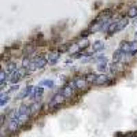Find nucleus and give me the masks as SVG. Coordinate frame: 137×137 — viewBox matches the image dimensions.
Segmentation results:
<instances>
[{
  "mask_svg": "<svg viewBox=\"0 0 137 137\" xmlns=\"http://www.w3.org/2000/svg\"><path fill=\"white\" fill-rule=\"evenodd\" d=\"M118 22V21H117ZM117 22H111L108 26V34H112L114 32H117Z\"/></svg>",
  "mask_w": 137,
  "mask_h": 137,
  "instance_id": "19",
  "label": "nucleus"
},
{
  "mask_svg": "<svg viewBox=\"0 0 137 137\" xmlns=\"http://www.w3.org/2000/svg\"><path fill=\"white\" fill-rule=\"evenodd\" d=\"M37 110H40V104H38V103H33V104L30 106V112H32V114H34Z\"/></svg>",
  "mask_w": 137,
  "mask_h": 137,
  "instance_id": "21",
  "label": "nucleus"
},
{
  "mask_svg": "<svg viewBox=\"0 0 137 137\" xmlns=\"http://www.w3.org/2000/svg\"><path fill=\"white\" fill-rule=\"evenodd\" d=\"M26 76V67H21V68H15L14 71L10 73V81L12 82V84H17L19 80H22L23 77Z\"/></svg>",
  "mask_w": 137,
  "mask_h": 137,
  "instance_id": "1",
  "label": "nucleus"
},
{
  "mask_svg": "<svg viewBox=\"0 0 137 137\" xmlns=\"http://www.w3.org/2000/svg\"><path fill=\"white\" fill-rule=\"evenodd\" d=\"M99 60H100V63H99V70L100 71H103V70H106L107 68V60H106V58H99Z\"/></svg>",
  "mask_w": 137,
  "mask_h": 137,
  "instance_id": "14",
  "label": "nucleus"
},
{
  "mask_svg": "<svg viewBox=\"0 0 137 137\" xmlns=\"http://www.w3.org/2000/svg\"><path fill=\"white\" fill-rule=\"evenodd\" d=\"M76 82H70V84H67L65 88L62 89V93L63 96L66 97V99H68V97H71L73 95H74V91H76Z\"/></svg>",
  "mask_w": 137,
  "mask_h": 137,
  "instance_id": "4",
  "label": "nucleus"
},
{
  "mask_svg": "<svg viewBox=\"0 0 137 137\" xmlns=\"http://www.w3.org/2000/svg\"><path fill=\"white\" fill-rule=\"evenodd\" d=\"M30 114H32V112H30V107L23 104V106L19 107V110L17 111V117H15V118H18L19 122L22 124V122H25L29 117H30Z\"/></svg>",
  "mask_w": 137,
  "mask_h": 137,
  "instance_id": "2",
  "label": "nucleus"
},
{
  "mask_svg": "<svg viewBox=\"0 0 137 137\" xmlns=\"http://www.w3.org/2000/svg\"><path fill=\"white\" fill-rule=\"evenodd\" d=\"M128 17L129 18H134L137 17V7H130L129 11H128Z\"/></svg>",
  "mask_w": 137,
  "mask_h": 137,
  "instance_id": "17",
  "label": "nucleus"
},
{
  "mask_svg": "<svg viewBox=\"0 0 137 137\" xmlns=\"http://www.w3.org/2000/svg\"><path fill=\"white\" fill-rule=\"evenodd\" d=\"M128 52L132 53V55L137 52V41H132V43L129 44V50H128Z\"/></svg>",
  "mask_w": 137,
  "mask_h": 137,
  "instance_id": "13",
  "label": "nucleus"
},
{
  "mask_svg": "<svg viewBox=\"0 0 137 137\" xmlns=\"http://www.w3.org/2000/svg\"><path fill=\"white\" fill-rule=\"evenodd\" d=\"M47 59L44 56H37V58H34L33 62H32V66H30V70H36V68H43L44 66L47 65Z\"/></svg>",
  "mask_w": 137,
  "mask_h": 137,
  "instance_id": "3",
  "label": "nucleus"
},
{
  "mask_svg": "<svg viewBox=\"0 0 137 137\" xmlns=\"http://www.w3.org/2000/svg\"><path fill=\"white\" fill-rule=\"evenodd\" d=\"M132 137H136V136H132Z\"/></svg>",
  "mask_w": 137,
  "mask_h": 137,
  "instance_id": "27",
  "label": "nucleus"
},
{
  "mask_svg": "<svg viewBox=\"0 0 137 137\" xmlns=\"http://www.w3.org/2000/svg\"><path fill=\"white\" fill-rule=\"evenodd\" d=\"M6 70H7V73H11V71H14V70H15V63L10 62L8 65H7V67H6Z\"/></svg>",
  "mask_w": 137,
  "mask_h": 137,
  "instance_id": "22",
  "label": "nucleus"
},
{
  "mask_svg": "<svg viewBox=\"0 0 137 137\" xmlns=\"http://www.w3.org/2000/svg\"><path fill=\"white\" fill-rule=\"evenodd\" d=\"M88 45H89V43H88L86 40H82V41H80V43H78V47H80L81 50H82V48H86Z\"/></svg>",
  "mask_w": 137,
  "mask_h": 137,
  "instance_id": "23",
  "label": "nucleus"
},
{
  "mask_svg": "<svg viewBox=\"0 0 137 137\" xmlns=\"http://www.w3.org/2000/svg\"><path fill=\"white\" fill-rule=\"evenodd\" d=\"M8 100V97H7V95H4V93H2V101H0V103H2V106H4V103H6Z\"/></svg>",
  "mask_w": 137,
  "mask_h": 137,
  "instance_id": "25",
  "label": "nucleus"
},
{
  "mask_svg": "<svg viewBox=\"0 0 137 137\" xmlns=\"http://www.w3.org/2000/svg\"><path fill=\"white\" fill-rule=\"evenodd\" d=\"M86 81L89 82V84H92V82H93L95 84V81H96V78H97V76L96 74H93V73H89V74H86Z\"/></svg>",
  "mask_w": 137,
  "mask_h": 137,
  "instance_id": "16",
  "label": "nucleus"
},
{
  "mask_svg": "<svg viewBox=\"0 0 137 137\" xmlns=\"http://www.w3.org/2000/svg\"><path fill=\"white\" fill-rule=\"evenodd\" d=\"M128 23H129V19H128V18L119 19V21L117 22V32H121L122 29H125L126 26H128Z\"/></svg>",
  "mask_w": 137,
  "mask_h": 137,
  "instance_id": "8",
  "label": "nucleus"
},
{
  "mask_svg": "<svg viewBox=\"0 0 137 137\" xmlns=\"http://www.w3.org/2000/svg\"><path fill=\"white\" fill-rule=\"evenodd\" d=\"M7 78V76H6V71L4 70H2V73H0V80H2V82H4V80Z\"/></svg>",
  "mask_w": 137,
  "mask_h": 137,
  "instance_id": "24",
  "label": "nucleus"
},
{
  "mask_svg": "<svg viewBox=\"0 0 137 137\" xmlns=\"http://www.w3.org/2000/svg\"><path fill=\"white\" fill-rule=\"evenodd\" d=\"M33 89H34L33 86H26L25 89H23V91L21 92V95H19V97H26V96H29V95H30L32 92H33Z\"/></svg>",
  "mask_w": 137,
  "mask_h": 137,
  "instance_id": "12",
  "label": "nucleus"
},
{
  "mask_svg": "<svg viewBox=\"0 0 137 137\" xmlns=\"http://www.w3.org/2000/svg\"><path fill=\"white\" fill-rule=\"evenodd\" d=\"M74 82H76L77 89H81V91H82V89L85 91L86 88H88V84H89V82L86 81V78H85V77H77Z\"/></svg>",
  "mask_w": 137,
  "mask_h": 137,
  "instance_id": "5",
  "label": "nucleus"
},
{
  "mask_svg": "<svg viewBox=\"0 0 137 137\" xmlns=\"http://www.w3.org/2000/svg\"><path fill=\"white\" fill-rule=\"evenodd\" d=\"M103 47H104V43H103V41H96L93 44V52H99Z\"/></svg>",
  "mask_w": 137,
  "mask_h": 137,
  "instance_id": "15",
  "label": "nucleus"
},
{
  "mask_svg": "<svg viewBox=\"0 0 137 137\" xmlns=\"http://www.w3.org/2000/svg\"><path fill=\"white\" fill-rule=\"evenodd\" d=\"M95 84H96V85L110 84V81H108V76H107V74H100V76H97L96 81H95Z\"/></svg>",
  "mask_w": 137,
  "mask_h": 137,
  "instance_id": "7",
  "label": "nucleus"
},
{
  "mask_svg": "<svg viewBox=\"0 0 137 137\" xmlns=\"http://www.w3.org/2000/svg\"><path fill=\"white\" fill-rule=\"evenodd\" d=\"M32 62H33V60H30L29 58H25V59L22 60V66H23V67H26L28 70H29V67L32 66Z\"/></svg>",
  "mask_w": 137,
  "mask_h": 137,
  "instance_id": "20",
  "label": "nucleus"
},
{
  "mask_svg": "<svg viewBox=\"0 0 137 137\" xmlns=\"http://www.w3.org/2000/svg\"><path fill=\"white\" fill-rule=\"evenodd\" d=\"M66 97L63 96V93H59V95H56V96H53V99L51 100L50 103V107H55V106H60L63 101H65Z\"/></svg>",
  "mask_w": 137,
  "mask_h": 137,
  "instance_id": "6",
  "label": "nucleus"
},
{
  "mask_svg": "<svg viewBox=\"0 0 137 137\" xmlns=\"http://www.w3.org/2000/svg\"><path fill=\"white\" fill-rule=\"evenodd\" d=\"M40 85H44V86H47V88H52L53 86V81L52 80H44L40 82Z\"/></svg>",
  "mask_w": 137,
  "mask_h": 137,
  "instance_id": "18",
  "label": "nucleus"
},
{
  "mask_svg": "<svg viewBox=\"0 0 137 137\" xmlns=\"http://www.w3.org/2000/svg\"><path fill=\"white\" fill-rule=\"evenodd\" d=\"M122 58H124V51L122 50H118V51H115V53H114V56H112V59H114V62L115 63H118Z\"/></svg>",
  "mask_w": 137,
  "mask_h": 137,
  "instance_id": "11",
  "label": "nucleus"
},
{
  "mask_svg": "<svg viewBox=\"0 0 137 137\" xmlns=\"http://www.w3.org/2000/svg\"><path fill=\"white\" fill-rule=\"evenodd\" d=\"M43 92H44V89H43L41 86H37V88H34V89H33V93H32L33 99H34V100L40 99V97L43 96Z\"/></svg>",
  "mask_w": 137,
  "mask_h": 137,
  "instance_id": "10",
  "label": "nucleus"
},
{
  "mask_svg": "<svg viewBox=\"0 0 137 137\" xmlns=\"http://www.w3.org/2000/svg\"><path fill=\"white\" fill-rule=\"evenodd\" d=\"M58 59H59V52L58 51L50 52V56H48V63H50V65H55Z\"/></svg>",
  "mask_w": 137,
  "mask_h": 137,
  "instance_id": "9",
  "label": "nucleus"
},
{
  "mask_svg": "<svg viewBox=\"0 0 137 137\" xmlns=\"http://www.w3.org/2000/svg\"><path fill=\"white\" fill-rule=\"evenodd\" d=\"M32 51H33V47L32 45H29V47L25 48V53H28V55H29V53H32Z\"/></svg>",
  "mask_w": 137,
  "mask_h": 137,
  "instance_id": "26",
  "label": "nucleus"
}]
</instances>
